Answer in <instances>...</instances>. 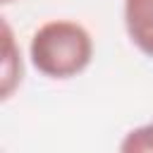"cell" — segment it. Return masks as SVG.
I'll return each instance as SVG.
<instances>
[{"label": "cell", "instance_id": "7a4b0ae2", "mask_svg": "<svg viewBox=\"0 0 153 153\" xmlns=\"http://www.w3.org/2000/svg\"><path fill=\"white\" fill-rule=\"evenodd\" d=\"M122 17L131 45L153 60V0H124Z\"/></svg>", "mask_w": 153, "mask_h": 153}, {"label": "cell", "instance_id": "277c9868", "mask_svg": "<svg viewBox=\"0 0 153 153\" xmlns=\"http://www.w3.org/2000/svg\"><path fill=\"white\" fill-rule=\"evenodd\" d=\"M120 153H153V122L129 129L120 141Z\"/></svg>", "mask_w": 153, "mask_h": 153}, {"label": "cell", "instance_id": "3957f363", "mask_svg": "<svg viewBox=\"0 0 153 153\" xmlns=\"http://www.w3.org/2000/svg\"><path fill=\"white\" fill-rule=\"evenodd\" d=\"M2 38H5V48H2V98L7 100L14 88L22 84V76H24V67H22V53H19V45L14 41V33L10 29L7 22H2Z\"/></svg>", "mask_w": 153, "mask_h": 153}, {"label": "cell", "instance_id": "6da1fadb", "mask_svg": "<svg viewBox=\"0 0 153 153\" xmlns=\"http://www.w3.org/2000/svg\"><path fill=\"white\" fill-rule=\"evenodd\" d=\"M29 60L38 74L67 81L88 69L93 60V38L79 22L48 19L31 33Z\"/></svg>", "mask_w": 153, "mask_h": 153}, {"label": "cell", "instance_id": "5b68a950", "mask_svg": "<svg viewBox=\"0 0 153 153\" xmlns=\"http://www.w3.org/2000/svg\"><path fill=\"white\" fill-rule=\"evenodd\" d=\"M10 2H14V0H2V5H10Z\"/></svg>", "mask_w": 153, "mask_h": 153}]
</instances>
